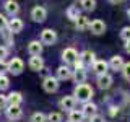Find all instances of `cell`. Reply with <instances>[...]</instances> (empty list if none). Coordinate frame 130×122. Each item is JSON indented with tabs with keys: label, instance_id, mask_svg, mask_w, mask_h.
Segmentation results:
<instances>
[{
	"label": "cell",
	"instance_id": "6da1fadb",
	"mask_svg": "<svg viewBox=\"0 0 130 122\" xmlns=\"http://www.w3.org/2000/svg\"><path fill=\"white\" fill-rule=\"evenodd\" d=\"M75 96H76L78 101H88L89 98L93 96V88L86 83H80V85H76V88H75Z\"/></svg>",
	"mask_w": 130,
	"mask_h": 122
},
{
	"label": "cell",
	"instance_id": "7a4b0ae2",
	"mask_svg": "<svg viewBox=\"0 0 130 122\" xmlns=\"http://www.w3.org/2000/svg\"><path fill=\"white\" fill-rule=\"evenodd\" d=\"M23 67H24V64H23L21 59H13L8 64V72H11L13 75H20L21 70H23Z\"/></svg>",
	"mask_w": 130,
	"mask_h": 122
},
{
	"label": "cell",
	"instance_id": "3957f363",
	"mask_svg": "<svg viewBox=\"0 0 130 122\" xmlns=\"http://www.w3.org/2000/svg\"><path fill=\"white\" fill-rule=\"evenodd\" d=\"M42 86L47 93H54V91H57V88H59V81H57V78H54V77H47V78L44 80Z\"/></svg>",
	"mask_w": 130,
	"mask_h": 122
},
{
	"label": "cell",
	"instance_id": "277c9868",
	"mask_svg": "<svg viewBox=\"0 0 130 122\" xmlns=\"http://www.w3.org/2000/svg\"><path fill=\"white\" fill-rule=\"evenodd\" d=\"M55 39H57V34H55V31H52V29H44L42 34H41V41H42L44 44H49V46H52V44L55 42Z\"/></svg>",
	"mask_w": 130,
	"mask_h": 122
},
{
	"label": "cell",
	"instance_id": "5b68a950",
	"mask_svg": "<svg viewBox=\"0 0 130 122\" xmlns=\"http://www.w3.org/2000/svg\"><path fill=\"white\" fill-rule=\"evenodd\" d=\"M62 59H63L67 64H75V60L78 59V54H76V51H75L73 47H68V49H65V51H63Z\"/></svg>",
	"mask_w": 130,
	"mask_h": 122
},
{
	"label": "cell",
	"instance_id": "8992f818",
	"mask_svg": "<svg viewBox=\"0 0 130 122\" xmlns=\"http://www.w3.org/2000/svg\"><path fill=\"white\" fill-rule=\"evenodd\" d=\"M111 85H112V77H111V75H107V73H103V75L98 77V86H99V88L107 89Z\"/></svg>",
	"mask_w": 130,
	"mask_h": 122
},
{
	"label": "cell",
	"instance_id": "52a82bcc",
	"mask_svg": "<svg viewBox=\"0 0 130 122\" xmlns=\"http://www.w3.org/2000/svg\"><path fill=\"white\" fill-rule=\"evenodd\" d=\"M75 103H76V99L73 96H65V98L60 99V108H62V109H67V111H73Z\"/></svg>",
	"mask_w": 130,
	"mask_h": 122
},
{
	"label": "cell",
	"instance_id": "ba28073f",
	"mask_svg": "<svg viewBox=\"0 0 130 122\" xmlns=\"http://www.w3.org/2000/svg\"><path fill=\"white\" fill-rule=\"evenodd\" d=\"M89 29L94 33V34H103L106 31V24L101 21V20H94V21L89 23Z\"/></svg>",
	"mask_w": 130,
	"mask_h": 122
},
{
	"label": "cell",
	"instance_id": "9c48e42d",
	"mask_svg": "<svg viewBox=\"0 0 130 122\" xmlns=\"http://www.w3.org/2000/svg\"><path fill=\"white\" fill-rule=\"evenodd\" d=\"M7 117L11 120H16L21 117V109H20V106H8L7 109Z\"/></svg>",
	"mask_w": 130,
	"mask_h": 122
},
{
	"label": "cell",
	"instance_id": "30bf717a",
	"mask_svg": "<svg viewBox=\"0 0 130 122\" xmlns=\"http://www.w3.org/2000/svg\"><path fill=\"white\" fill-rule=\"evenodd\" d=\"M31 16L34 21H44L46 20V10L42 7H34L31 11Z\"/></svg>",
	"mask_w": 130,
	"mask_h": 122
},
{
	"label": "cell",
	"instance_id": "8fae6325",
	"mask_svg": "<svg viewBox=\"0 0 130 122\" xmlns=\"http://www.w3.org/2000/svg\"><path fill=\"white\" fill-rule=\"evenodd\" d=\"M29 67H31V70H34V72L42 70V67H44L42 59H41L39 55H32V57H31V60H29Z\"/></svg>",
	"mask_w": 130,
	"mask_h": 122
},
{
	"label": "cell",
	"instance_id": "7c38bea8",
	"mask_svg": "<svg viewBox=\"0 0 130 122\" xmlns=\"http://www.w3.org/2000/svg\"><path fill=\"white\" fill-rule=\"evenodd\" d=\"M21 101H23V98H21V95L20 93H10V95L7 96V103L10 104V106H20L21 104Z\"/></svg>",
	"mask_w": 130,
	"mask_h": 122
},
{
	"label": "cell",
	"instance_id": "4fadbf2b",
	"mask_svg": "<svg viewBox=\"0 0 130 122\" xmlns=\"http://www.w3.org/2000/svg\"><path fill=\"white\" fill-rule=\"evenodd\" d=\"M28 51H29L31 55H41V52H42V44H39L38 41H32V42H29V46H28Z\"/></svg>",
	"mask_w": 130,
	"mask_h": 122
},
{
	"label": "cell",
	"instance_id": "5bb4252c",
	"mask_svg": "<svg viewBox=\"0 0 130 122\" xmlns=\"http://www.w3.org/2000/svg\"><path fill=\"white\" fill-rule=\"evenodd\" d=\"M8 29H10L11 33H20L23 29V21L18 18H13L10 23H8Z\"/></svg>",
	"mask_w": 130,
	"mask_h": 122
},
{
	"label": "cell",
	"instance_id": "9a60e30c",
	"mask_svg": "<svg viewBox=\"0 0 130 122\" xmlns=\"http://www.w3.org/2000/svg\"><path fill=\"white\" fill-rule=\"evenodd\" d=\"M81 62H83V65H94V54H93L91 51H85L83 54H81Z\"/></svg>",
	"mask_w": 130,
	"mask_h": 122
},
{
	"label": "cell",
	"instance_id": "2e32d148",
	"mask_svg": "<svg viewBox=\"0 0 130 122\" xmlns=\"http://www.w3.org/2000/svg\"><path fill=\"white\" fill-rule=\"evenodd\" d=\"M5 10H7L8 15H16L20 11V7H18L16 2H13V0H8V2L5 3Z\"/></svg>",
	"mask_w": 130,
	"mask_h": 122
},
{
	"label": "cell",
	"instance_id": "e0dca14e",
	"mask_svg": "<svg viewBox=\"0 0 130 122\" xmlns=\"http://www.w3.org/2000/svg\"><path fill=\"white\" fill-rule=\"evenodd\" d=\"M76 28H78L80 31L88 29V28H89V21H88L86 16H78V18H76Z\"/></svg>",
	"mask_w": 130,
	"mask_h": 122
},
{
	"label": "cell",
	"instance_id": "ac0fdd59",
	"mask_svg": "<svg viewBox=\"0 0 130 122\" xmlns=\"http://www.w3.org/2000/svg\"><path fill=\"white\" fill-rule=\"evenodd\" d=\"M57 77H59L60 80H68L72 77V70L68 67H60L59 70H57Z\"/></svg>",
	"mask_w": 130,
	"mask_h": 122
},
{
	"label": "cell",
	"instance_id": "d6986e66",
	"mask_svg": "<svg viewBox=\"0 0 130 122\" xmlns=\"http://www.w3.org/2000/svg\"><path fill=\"white\" fill-rule=\"evenodd\" d=\"M111 67L114 68V70H120V68L124 67V60H122L120 55H114L111 59Z\"/></svg>",
	"mask_w": 130,
	"mask_h": 122
},
{
	"label": "cell",
	"instance_id": "ffe728a7",
	"mask_svg": "<svg viewBox=\"0 0 130 122\" xmlns=\"http://www.w3.org/2000/svg\"><path fill=\"white\" fill-rule=\"evenodd\" d=\"M75 81L76 83H85V80H86V72H85V68H76L75 70Z\"/></svg>",
	"mask_w": 130,
	"mask_h": 122
},
{
	"label": "cell",
	"instance_id": "44dd1931",
	"mask_svg": "<svg viewBox=\"0 0 130 122\" xmlns=\"http://www.w3.org/2000/svg\"><path fill=\"white\" fill-rule=\"evenodd\" d=\"M96 114V106L91 104V103H86L83 106V116H88V117H93Z\"/></svg>",
	"mask_w": 130,
	"mask_h": 122
},
{
	"label": "cell",
	"instance_id": "7402d4cb",
	"mask_svg": "<svg viewBox=\"0 0 130 122\" xmlns=\"http://www.w3.org/2000/svg\"><path fill=\"white\" fill-rule=\"evenodd\" d=\"M106 70H107V64H106L104 60H98V62H94V72L96 73L103 75V73H106Z\"/></svg>",
	"mask_w": 130,
	"mask_h": 122
},
{
	"label": "cell",
	"instance_id": "603a6c76",
	"mask_svg": "<svg viewBox=\"0 0 130 122\" xmlns=\"http://www.w3.org/2000/svg\"><path fill=\"white\" fill-rule=\"evenodd\" d=\"M81 119H83V112L80 111H70V122H80Z\"/></svg>",
	"mask_w": 130,
	"mask_h": 122
},
{
	"label": "cell",
	"instance_id": "cb8c5ba5",
	"mask_svg": "<svg viewBox=\"0 0 130 122\" xmlns=\"http://www.w3.org/2000/svg\"><path fill=\"white\" fill-rule=\"evenodd\" d=\"M94 5H96V2H94V0H81V7H83L86 11L94 10Z\"/></svg>",
	"mask_w": 130,
	"mask_h": 122
},
{
	"label": "cell",
	"instance_id": "d4e9b609",
	"mask_svg": "<svg viewBox=\"0 0 130 122\" xmlns=\"http://www.w3.org/2000/svg\"><path fill=\"white\" fill-rule=\"evenodd\" d=\"M49 122H62V116H60V112H51L47 116Z\"/></svg>",
	"mask_w": 130,
	"mask_h": 122
},
{
	"label": "cell",
	"instance_id": "484cf974",
	"mask_svg": "<svg viewBox=\"0 0 130 122\" xmlns=\"http://www.w3.org/2000/svg\"><path fill=\"white\" fill-rule=\"evenodd\" d=\"M31 122H46V116L42 112H36V114H32Z\"/></svg>",
	"mask_w": 130,
	"mask_h": 122
},
{
	"label": "cell",
	"instance_id": "4316f807",
	"mask_svg": "<svg viewBox=\"0 0 130 122\" xmlns=\"http://www.w3.org/2000/svg\"><path fill=\"white\" fill-rule=\"evenodd\" d=\"M8 85H10V81L5 75H0V89H7Z\"/></svg>",
	"mask_w": 130,
	"mask_h": 122
},
{
	"label": "cell",
	"instance_id": "83f0119b",
	"mask_svg": "<svg viewBox=\"0 0 130 122\" xmlns=\"http://www.w3.org/2000/svg\"><path fill=\"white\" fill-rule=\"evenodd\" d=\"M68 16H70L72 20H76L80 16V13H78V10H76L75 7H72V8H68Z\"/></svg>",
	"mask_w": 130,
	"mask_h": 122
},
{
	"label": "cell",
	"instance_id": "f1b7e54d",
	"mask_svg": "<svg viewBox=\"0 0 130 122\" xmlns=\"http://www.w3.org/2000/svg\"><path fill=\"white\" fill-rule=\"evenodd\" d=\"M120 36H122V39H125V41H130V26L127 28H124L120 33Z\"/></svg>",
	"mask_w": 130,
	"mask_h": 122
},
{
	"label": "cell",
	"instance_id": "f546056e",
	"mask_svg": "<svg viewBox=\"0 0 130 122\" xmlns=\"http://www.w3.org/2000/svg\"><path fill=\"white\" fill-rule=\"evenodd\" d=\"M122 72H124V77H125V78L130 80V62H128V64H124V67H122Z\"/></svg>",
	"mask_w": 130,
	"mask_h": 122
},
{
	"label": "cell",
	"instance_id": "4dcf8cb0",
	"mask_svg": "<svg viewBox=\"0 0 130 122\" xmlns=\"http://www.w3.org/2000/svg\"><path fill=\"white\" fill-rule=\"evenodd\" d=\"M8 26V21H7V18L3 15H0V31L2 29H5V28Z\"/></svg>",
	"mask_w": 130,
	"mask_h": 122
},
{
	"label": "cell",
	"instance_id": "1f68e13d",
	"mask_svg": "<svg viewBox=\"0 0 130 122\" xmlns=\"http://www.w3.org/2000/svg\"><path fill=\"white\" fill-rule=\"evenodd\" d=\"M7 54H8V49L0 46V60H3V57H7Z\"/></svg>",
	"mask_w": 130,
	"mask_h": 122
},
{
	"label": "cell",
	"instance_id": "d6a6232c",
	"mask_svg": "<svg viewBox=\"0 0 130 122\" xmlns=\"http://www.w3.org/2000/svg\"><path fill=\"white\" fill-rule=\"evenodd\" d=\"M8 103H7V96H3V95H0V109L2 108H5Z\"/></svg>",
	"mask_w": 130,
	"mask_h": 122
},
{
	"label": "cell",
	"instance_id": "836d02e7",
	"mask_svg": "<svg viewBox=\"0 0 130 122\" xmlns=\"http://www.w3.org/2000/svg\"><path fill=\"white\" fill-rule=\"evenodd\" d=\"M7 70H8V64H5L3 60H0V73H3Z\"/></svg>",
	"mask_w": 130,
	"mask_h": 122
},
{
	"label": "cell",
	"instance_id": "e575fe53",
	"mask_svg": "<svg viewBox=\"0 0 130 122\" xmlns=\"http://www.w3.org/2000/svg\"><path fill=\"white\" fill-rule=\"evenodd\" d=\"M89 119H91V122H103V117H101V116H96V114L93 117H89Z\"/></svg>",
	"mask_w": 130,
	"mask_h": 122
},
{
	"label": "cell",
	"instance_id": "d590c367",
	"mask_svg": "<svg viewBox=\"0 0 130 122\" xmlns=\"http://www.w3.org/2000/svg\"><path fill=\"white\" fill-rule=\"evenodd\" d=\"M125 51L130 52V41H125Z\"/></svg>",
	"mask_w": 130,
	"mask_h": 122
},
{
	"label": "cell",
	"instance_id": "8d00e7d4",
	"mask_svg": "<svg viewBox=\"0 0 130 122\" xmlns=\"http://www.w3.org/2000/svg\"><path fill=\"white\" fill-rule=\"evenodd\" d=\"M111 2H112V3H117V2H120V0H111Z\"/></svg>",
	"mask_w": 130,
	"mask_h": 122
},
{
	"label": "cell",
	"instance_id": "74e56055",
	"mask_svg": "<svg viewBox=\"0 0 130 122\" xmlns=\"http://www.w3.org/2000/svg\"><path fill=\"white\" fill-rule=\"evenodd\" d=\"M127 15H128V18H130V10H128V11H127Z\"/></svg>",
	"mask_w": 130,
	"mask_h": 122
}]
</instances>
